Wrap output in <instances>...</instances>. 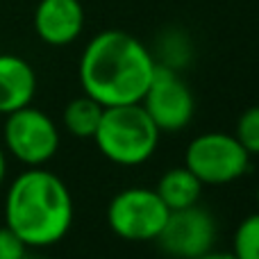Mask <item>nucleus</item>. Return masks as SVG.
<instances>
[{
    "label": "nucleus",
    "instance_id": "2eb2a0df",
    "mask_svg": "<svg viewBox=\"0 0 259 259\" xmlns=\"http://www.w3.org/2000/svg\"><path fill=\"white\" fill-rule=\"evenodd\" d=\"M0 259H27V246L7 225L0 228Z\"/></svg>",
    "mask_w": 259,
    "mask_h": 259
},
{
    "label": "nucleus",
    "instance_id": "6ab92c4d",
    "mask_svg": "<svg viewBox=\"0 0 259 259\" xmlns=\"http://www.w3.org/2000/svg\"><path fill=\"white\" fill-rule=\"evenodd\" d=\"M257 205H259V187H257Z\"/></svg>",
    "mask_w": 259,
    "mask_h": 259
},
{
    "label": "nucleus",
    "instance_id": "9b49d317",
    "mask_svg": "<svg viewBox=\"0 0 259 259\" xmlns=\"http://www.w3.org/2000/svg\"><path fill=\"white\" fill-rule=\"evenodd\" d=\"M202 187L205 184L187 166H175L161 175L155 191L168 209H182V207H191L200 200Z\"/></svg>",
    "mask_w": 259,
    "mask_h": 259
},
{
    "label": "nucleus",
    "instance_id": "423d86ee",
    "mask_svg": "<svg viewBox=\"0 0 259 259\" xmlns=\"http://www.w3.org/2000/svg\"><path fill=\"white\" fill-rule=\"evenodd\" d=\"M5 150L25 166H44L59 150V130L46 112L25 105L5 116Z\"/></svg>",
    "mask_w": 259,
    "mask_h": 259
},
{
    "label": "nucleus",
    "instance_id": "39448f33",
    "mask_svg": "<svg viewBox=\"0 0 259 259\" xmlns=\"http://www.w3.org/2000/svg\"><path fill=\"white\" fill-rule=\"evenodd\" d=\"M168 211L155 189L130 187L112 198L107 207V225L125 241H155Z\"/></svg>",
    "mask_w": 259,
    "mask_h": 259
},
{
    "label": "nucleus",
    "instance_id": "9d476101",
    "mask_svg": "<svg viewBox=\"0 0 259 259\" xmlns=\"http://www.w3.org/2000/svg\"><path fill=\"white\" fill-rule=\"evenodd\" d=\"M36 94V73L30 62L12 53H0V114L32 105Z\"/></svg>",
    "mask_w": 259,
    "mask_h": 259
},
{
    "label": "nucleus",
    "instance_id": "6e6552de",
    "mask_svg": "<svg viewBox=\"0 0 259 259\" xmlns=\"http://www.w3.org/2000/svg\"><path fill=\"white\" fill-rule=\"evenodd\" d=\"M216 219L205 207L196 205L170 209L161 232L155 241L168 257L175 259H196L214 250L216 243Z\"/></svg>",
    "mask_w": 259,
    "mask_h": 259
},
{
    "label": "nucleus",
    "instance_id": "ddd939ff",
    "mask_svg": "<svg viewBox=\"0 0 259 259\" xmlns=\"http://www.w3.org/2000/svg\"><path fill=\"white\" fill-rule=\"evenodd\" d=\"M232 255L237 259H259V211L237 225L232 237Z\"/></svg>",
    "mask_w": 259,
    "mask_h": 259
},
{
    "label": "nucleus",
    "instance_id": "20e7f679",
    "mask_svg": "<svg viewBox=\"0 0 259 259\" xmlns=\"http://www.w3.org/2000/svg\"><path fill=\"white\" fill-rule=\"evenodd\" d=\"M184 166L209 187H221L239 180L250 166V152L234 134L205 132L187 146Z\"/></svg>",
    "mask_w": 259,
    "mask_h": 259
},
{
    "label": "nucleus",
    "instance_id": "f8f14e48",
    "mask_svg": "<svg viewBox=\"0 0 259 259\" xmlns=\"http://www.w3.org/2000/svg\"><path fill=\"white\" fill-rule=\"evenodd\" d=\"M103 105L96 103L87 94L80 98H73L64 107V127L68 130V134L77 139H94L100 116H103Z\"/></svg>",
    "mask_w": 259,
    "mask_h": 259
},
{
    "label": "nucleus",
    "instance_id": "dca6fc26",
    "mask_svg": "<svg viewBox=\"0 0 259 259\" xmlns=\"http://www.w3.org/2000/svg\"><path fill=\"white\" fill-rule=\"evenodd\" d=\"M196 259H237L232 255V252H216V250H209V252H205V255H200V257H196Z\"/></svg>",
    "mask_w": 259,
    "mask_h": 259
},
{
    "label": "nucleus",
    "instance_id": "4468645a",
    "mask_svg": "<svg viewBox=\"0 0 259 259\" xmlns=\"http://www.w3.org/2000/svg\"><path fill=\"white\" fill-rule=\"evenodd\" d=\"M234 137L250 155H259V107L246 109L239 116Z\"/></svg>",
    "mask_w": 259,
    "mask_h": 259
},
{
    "label": "nucleus",
    "instance_id": "7ed1b4c3",
    "mask_svg": "<svg viewBox=\"0 0 259 259\" xmlns=\"http://www.w3.org/2000/svg\"><path fill=\"white\" fill-rule=\"evenodd\" d=\"M159 127L139 103L105 107L94 141L109 161L118 166H141L159 146Z\"/></svg>",
    "mask_w": 259,
    "mask_h": 259
},
{
    "label": "nucleus",
    "instance_id": "0eeeda50",
    "mask_svg": "<svg viewBox=\"0 0 259 259\" xmlns=\"http://www.w3.org/2000/svg\"><path fill=\"white\" fill-rule=\"evenodd\" d=\"M139 105L146 109L159 132H180L191 123L196 112L191 89L170 64H155L148 89Z\"/></svg>",
    "mask_w": 259,
    "mask_h": 259
},
{
    "label": "nucleus",
    "instance_id": "a211bd4d",
    "mask_svg": "<svg viewBox=\"0 0 259 259\" xmlns=\"http://www.w3.org/2000/svg\"><path fill=\"white\" fill-rule=\"evenodd\" d=\"M27 259H50V257H27Z\"/></svg>",
    "mask_w": 259,
    "mask_h": 259
},
{
    "label": "nucleus",
    "instance_id": "f03ea898",
    "mask_svg": "<svg viewBox=\"0 0 259 259\" xmlns=\"http://www.w3.org/2000/svg\"><path fill=\"white\" fill-rule=\"evenodd\" d=\"M5 225L27 248L62 241L73 225V198L64 180L41 166L23 170L5 196Z\"/></svg>",
    "mask_w": 259,
    "mask_h": 259
},
{
    "label": "nucleus",
    "instance_id": "f257e3e1",
    "mask_svg": "<svg viewBox=\"0 0 259 259\" xmlns=\"http://www.w3.org/2000/svg\"><path fill=\"white\" fill-rule=\"evenodd\" d=\"M155 64L152 53L137 36L123 30H103L82 50V89L103 107L141 103Z\"/></svg>",
    "mask_w": 259,
    "mask_h": 259
},
{
    "label": "nucleus",
    "instance_id": "1a4fd4ad",
    "mask_svg": "<svg viewBox=\"0 0 259 259\" xmlns=\"http://www.w3.org/2000/svg\"><path fill=\"white\" fill-rule=\"evenodd\" d=\"M84 30L82 0H39L34 9V32L48 46H68Z\"/></svg>",
    "mask_w": 259,
    "mask_h": 259
},
{
    "label": "nucleus",
    "instance_id": "f3484780",
    "mask_svg": "<svg viewBox=\"0 0 259 259\" xmlns=\"http://www.w3.org/2000/svg\"><path fill=\"white\" fill-rule=\"evenodd\" d=\"M5 178H7V152L5 148H0V187H3Z\"/></svg>",
    "mask_w": 259,
    "mask_h": 259
}]
</instances>
